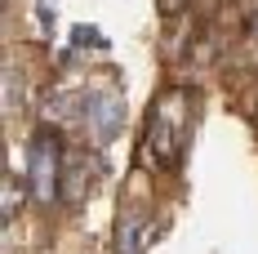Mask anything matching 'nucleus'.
Wrapping results in <instances>:
<instances>
[{
  "label": "nucleus",
  "instance_id": "nucleus-3",
  "mask_svg": "<svg viewBox=\"0 0 258 254\" xmlns=\"http://www.w3.org/2000/svg\"><path fill=\"white\" fill-rule=\"evenodd\" d=\"M125 125V103L120 89H107V94H89V129H94V143H111Z\"/></svg>",
  "mask_w": 258,
  "mask_h": 254
},
{
  "label": "nucleus",
  "instance_id": "nucleus-4",
  "mask_svg": "<svg viewBox=\"0 0 258 254\" xmlns=\"http://www.w3.org/2000/svg\"><path fill=\"white\" fill-rule=\"evenodd\" d=\"M98 174V161L94 156H67V165H62V192H67V201H85V192H89V178Z\"/></svg>",
  "mask_w": 258,
  "mask_h": 254
},
{
  "label": "nucleus",
  "instance_id": "nucleus-7",
  "mask_svg": "<svg viewBox=\"0 0 258 254\" xmlns=\"http://www.w3.org/2000/svg\"><path fill=\"white\" fill-rule=\"evenodd\" d=\"M14 210H18V187L9 183V187H5V219H14Z\"/></svg>",
  "mask_w": 258,
  "mask_h": 254
},
{
  "label": "nucleus",
  "instance_id": "nucleus-5",
  "mask_svg": "<svg viewBox=\"0 0 258 254\" xmlns=\"http://www.w3.org/2000/svg\"><path fill=\"white\" fill-rule=\"evenodd\" d=\"M120 254H138V223H134V214H125V223H120Z\"/></svg>",
  "mask_w": 258,
  "mask_h": 254
},
{
  "label": "nucleus",
  "instance_id": "nucleus-6",
  "mask_svg": "<svg viewBox=\"0 0 258 254\" xmlns=\"http://www.w3.org/2000/svg\"><path fill=\"white\" fill-rule=\"evenodd\" d=\"M72 40H76L80 49H98V45H107V40L94 31V27H76V31H72Z\"/></svg>",
  "mask_w": 258,
  "mask_h": 254
},
{
  "label": "nucleus",
  "instance_id": "nucleus-2",
  "mask_svg": "<svg viewBox=\"0 0 258 254\" xmlns=\"http://www.w3.org/2000/svg\"><path fill=\"white\" fill-rule=\"evenodd\" d=\"M62 138L53 129H36L31 143H27V192L36 201H58V183H62Z\"/></svg>",
  "mask_w": 258,
  "mask_h": 254
},
{
  "label": "nucleus",
  "instance_id": "nucleus-8",
  "mask_svg": "<svg viewBox=\"0 0 258 254\" xmlns=\"http://www.w3.org/2000/svg\"><path fill=\"white\" fill-rule=\"evenodd\" d=\"M182 5H187V0H160V14H178Z\"/></svg>",
  "mask_w": 258,
  "mask_h": 254
},
{
  "label": "nucleus",
  "instance_id": "nucleus-1",
  "mask_svg": "<svg viewBox=\"0 0 258 254\" xmlns=\"http://www.w3.org/2000/svg\"><path fill=\"white\" fill-rule=\"evenodd\" d=\"M187 103H191L187 89H169V94H160L156 107H152L143 152H147V161L160 165V170H174V165L182 161L187 134H191V112H187Z\"/></svg>",
  "mask_w": 258,
  "mask_h": 254
}]
</instances>
